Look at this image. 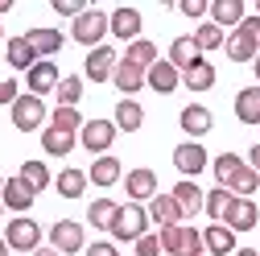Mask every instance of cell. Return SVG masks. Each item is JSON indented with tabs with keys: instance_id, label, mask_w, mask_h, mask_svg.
Wrapping results in <instances>:
<instances>
[{
	"instance_id": "obj_54",
	"label": "cell",
	"mask_w": 260,
	"mask_h": 256,
	"mask_svg": "<svg viewBox=\"0 0 260 256\" xmlns=\"http://www.w3.org/2000/svg\"><path fill=\"white\" fill-rule=\"evenodd\" d=\"M0 219H5V203H0Z\"/></svg>"
},
{
	"instance_id": "obj_20",
	"label": "cell",
	"mask_w": 260,
	"mask_h": 256,
	"mask_svg": "<svg viewBox=\"0 0 260 256\" xmlns=\"http://www.w3.org/2000/svg\"><path fill=\"white\" fill-rule=\"evenodd\" d=\"M5 58H9V67H13V71H25V75H29V71H34L38 62H42V58H38V50L29 46V38H9Z\"/></svg>"
},
{
	"instance_id": "obj_30",
	"label": "cell",
	"mask_w": 260,
	"mask_h": 256,
	"mask_svg": "<svg viewBox=\"0 0 260 256\" xmlns=\"http://www.w3.org/2000/svg\"><path fill=\"white\" fill-rule=\"evenodd\" d=\"M211 21L223 29V25H236L240 29V21H244V0H215L211 5Z\"/></svg>"
},
{
	"instance_id": "obj_51",
	"label": "cell",
	"mask_w": 260,
	"mask_h": 256,
	"mask_svg": "<svg viewBox=\"0 0 260 256\" xmlns=\"http://www.w3.org/2000/svg\"><path fill=\"white\" fill-rule=\"evenodd\" d=\"M13 9V0H0V13H9Z\"/></svg>"
},
{
	"instance_id": "obj_4",
	"label": "cell",
	"mask_w": 260,
	"mask_h": 256,
	"mask_svg": "<svg viewBox=\"0 0 260 256\" xmlns=\"http://www.w3.org/2000/svg\"><path fill=\"white\" fill-rule=\"evenodd\" d=\"M5 240L13 252H38L42 248V223L29 219V215H17L9 228H5Z\"/></svg>"
},
{
	"instance_id": "obj_44",
	"label": "cell",
	"mask_w": 260,
	"mask_h": 256,
	"mask_svg": "<svg viewBox=\"0 0 260 256\" xmlns=\"http://www.w3.org/2000/svg\"><path fill=\"white\" fill-rule=\"evenodd\" d=\"M54 13H62V17H83L87 9L79 5V0H58V5H54Z\"/></svg>"
},
{
	"instance_id": "obj_7",
	"label": "cell",
	"mask_w": 260,
	"mask_h": 256,
	"mask_svg": "<svg viewBox=\"0 0 260 256\" xmlns=\"http://www.w3.org/2000/svg\"><path fill=\"white\" fill-rule=\"evenodd\" d=\"M13 124H17V133H38V128L46 124V100L21 95V100L13 104Z\"/></svg>"
},
{
	"instance_id": "obj_45",
	"label": "cell",
	"mask_w": 260,
	"mask_h": 256,
	"mask_svg": "<svg viewBox=\"0 0 260 256\" xmlns=\"http://www.w3.org/2000/svg\"><path fill=\"white\" fill-rule=\"evenodd\" d=\"M240 29H244V34L256 42V50H260V17H244V21H240Z\"/></svg>"
},
{
	"instance_id": "obj_49",
	"label": "cell",
	"mask_w": 260,
	"mask_h": 256,
	"mask_svg": "<svg viewBox=\"0 0 260 256\" xmlns=\"http://www.w3.org/2000/svg\"><path fill=\"white\" fill-rule=\"evenodd\" d=\"M9 252H13V248H9V240H5V236H0V256H9Z\"/></svg>"
},
{
	"instance_id": "obj_15",
	"label": "cell",
	"mask_w": 260,
	"mask_h": 256,
	"mask_svg": "<svg viewBox=\"0 0 260 256\" xmlns=\"http://www.w3.org/2000/svg\"><path fill=\"white\" fill-rule=\"evenodd\" d=\"M141 13L133 9V5H124V9H116L112 13V38H120V42H128V46H133V42H141Z\"/></svg>"
},
{
	"instance_id": "obj_12",
	"label": "cell",
	"mask_w": 260,
	"mask_h": 256,
	"mask_svg": "<svg viewBox=\"0 0 260 256\" xmlns=\"http://www.w3.org/2000/svg\"><path fill=\"white\" fill-rule=\"evenodd\" d=\"M174 166H178V174H186V178L203 174V170H207V149H203L199 141H182V145L174 149Z\"/></svg>"
},
{
	"instance_id": "obj_28",
	"label": "cell",
	"mask_w": 260,
	"mask_h": 256,
	"mask_svg": "<svg viewBox=\"0 0 260 256\" xmlns=\"http://www.w3.org/2000/svg\"><path fill=\"white\" fill-rule=\"evenodd\" d=\"M141 124H145V108L137 100H120L116 104V128L120 133H141Z\"/></svg>"
},
{
	"instance_id": "obj_5",
	"label": "cell",
	"mask_w": 260,
	"mask_h": 256,
	"mask_svg": "<svg viewBox=\"0 0 260 256\" xmlns=\"http://www.w3.org/2000/svg\"><path fill=\"white\" fill-rule=\"evenodd\" d=\"M116 133H120L116 120H87L83 133H79V141H83L87 153H100V157H104V153L116 145Z\"/></svg>"
},
{
	"instance_id": "obj_33",
	"label": "cell",
	"mask_w": 260,
	"mask_h": 256,
	"mask_svg": "<svg viewBox=\"0 0 260 256\" xmlns=\"http://www.w3.org/2000/svg\"><path fill=\"white\" fill-rule=\"evenodd\" d=\"M182 83H186L190 91H211V87H215V67H211V62L203 58L199 67H190V71L182 75Z\"/></svg>"
},
{
	"instance_id": "obj_50",
	"label": "cell",
	"mask_w": 260,
	"mask_h": 256,
	"mask_svg": "<svg viewBox=\"0 0 260 256\" xmlns=\"http://www.w3.org/2000/svg\"><path fill=\"white\" fill-rule=\"evenodd\" d=\"M34 256H58V252H54V248H38Z\"/></svg>"
},
{
	"instance_id": "obj_3",
	"label": "cell",
	"mask_w": 260,
	"mask_h": 256,
	"mask_svg": "<svg viewBox=\"0 0 260 256\" xmlns=\"http://www.w3.org/2000/svg\"><path fill=\"white\" fill-rule=\"evenodd\" d=\"M112 34V17L108 13H100V9H87L83 17H75V25H71V38L79 42V46H87V50H95V46H104V38Z\"/></svg>"
},
{
	"instance_id": "obj_14",
	"label": "cell",
	"mask_w": 260,
	"mask_h": 256,
	"mask_svg": "<svg viewBox=\"0 0 260 256\" xmlns=\"http://www.w3.org/2000/svg\"><path fill=\"white\" fill-rule=\"evenodd\" d=\"M223 223H227L232 232H252L256 223H260V207H256L252 199H232V207H227Z\"/></svg>"
},
{
	"instance_id": "obj_26",
	"label": "cell",
	"mask_w": 260,
	"mask_h": 256,
	"mask_svg": "<svg viewBox=\"0 0 260 256\" xmlns=\"http://www.w3.org/2000/svg\"><path fill=\"white\" fill-rule=\"evenodd\" d=\"M42 149H46L50 157H67V153L75 149V133H67V128H54V124H46V128H42Z\"/></svg>"
},
{
	"instance_id": "obj_41",
	"label": "cell",
	"mask_w": 260,
	"mask_h": 256,
	"mask_svg": "<svg viewBox=\"0 0 260 256\" xmlns=\"http://www.w3.org/2000/svg\"><path fill=\"white\" fill-rule=\"evenodd\" d=\"M137 256H161V236H149V232H145V236L137 240Z\"/></svg>"
},
{
	"instance_id": "obj_1",
	"label": "cell",
	"mask_w": 260,
	"mask_h": 256,
	"mask_svg": "<svg viewBox=\"0 0 260 256\" xmlns=\"http://www.w3.org/2000/svg\"><path fill=\"white\" fill-rule=\"evenodd\" d=\"M161 252L170 256H207L203 248V232H194L190 223H174V228H161Z\"/></svg>"
},
{
	"instance_id": "obj_43",
	"label": "cell",
	"mask_w": 260,
	"mask_h": 256,
	"mask_svg": "<svg viewBox=\"0 0 260 256\" xmlns=\"http://www.w3.org/2000/svg\"><path fill=\"white\" fill-rule=\"evenodd\" d=\"M83 256H120V252H116V240H95V244H87Z\"/></svg>"
},
{
	"instance_id": "obj_39",
	"label": "cell",
	"mask_w": 260,
	"mask_h": 256,
	"mask_svg": "<svg viewBox=\"0 0 260 256\" xmlns=\"http://www.w3.org/2000/svg\"><path fill=\"white\" fill-rule=\"evenodd\" d=\"M194 42H199V50L207 54V50H219V46H227V34L215 25V21H207V25H199L194 29Z\"/></svg>"
},
{
	"instance_id": "obj_38",
	"label": "cell",
	"mask_w": 260,
	"mask_h": 256,
	"mask_svg": "<svg viewBox=\"0 0 260 256\" xmlns=\"http://www.w3.org/2000/svg\"><path fill=\"white\" fill-rule=\"evenodd\" d=\"M244 166H248V162H244L240 153H219V157H215V178H219V186H227Z\"/></svg>"
},
{
	"instance_id": "obj_37",
	"label": "cell",
	"mask_w": 260,
	"mask_h": 256,
	"mask_svg": "<svg viewBox=\"0 0 260 256\" xmlns=\"http://www.w3.org/2000/svg\"><path fill=\"white\" fill-rule=\"evenodd\" d=\"M227 190H232L236 199H252V190H260V174H256L252 166H244L232 182H227Z\"/></svg>"
},
{
	"instance_id": "obj_11",
	"label": "cell",
	"mask_w": 260,
	"mask_h": 256,
	"mask_svg": "<svg viewBox=\"0 0 260 256\" xmlns=\"http://www.w3.org/2000/svg\"><path fill=\"white\" fill-rule=\"evenodd\" d=\"M58 83H62V75H58V67H54V58H42L38 67L25 75V87H29V95H38V100H42L46 91H58Z\"/></svg>"
},
{
	"instance_id": "obj_2",
	"label": "cell",
	"mask_w": 260,
	"mask_h": 256,
	"mask_svg": "<svg viewBox=\"0 0 260 256\" xmlns=\"http://www.w3.org/2000/svg\"><path fill=\"white\" fill-rule=\"evenodd\" d=\"M149 223H153V219H149V211H145L141 203H124V207L116 211V219H112V228H108V232L116 236V244H120V240L137 244V240L149 232Z\"/></svg>"
},
{
	"instance_id": "obj_29",
	"label": "cell",
	"mask_w": 260,
	"mask_h": 256,
	"mask_svg": "<svg viewBox=\"0 0 260 256\" xmlns=\"http://www.w3.org/2000/svg\"><path fill=\"white\" fill-rule=\"evenodd\" d=\"M91 186V178L83 174V170H62L58 178H54V190L62 199H83V190Z\"/></svg>"
},
{
	"instance_id": "obj_23",
	"label": "cell",
	"mask_w": 260,
	"mask_h": 256,
	"mask_svg": "<svg viewBox=\"0 0 260 256\" xmlns=\"http://www.w3.org/2000/svg\"><path fill=\"white\" fill-rule=\"evenodd\" d=\"M112 83H116V91H124V100H133V91H141V87H145V71L120 58V67H116Z\"/></svg>"
},
{
	"instance_id": "obj_19",
	"label": "cell",
	"mask_w": 260,
	"mask_h": 256,
	"mask_svg": "<svg viewBox=\"0 0 260 256\" xmlns=\"http://www.w3.org/2000/svg\"><path fill=\"white\" fill-rule=\"evenodd\" d=\"M25 38H29V46L38 50V58H54L62 46H67V38H62L58 29H50V25H38V29H29Z\"/></svg>"
},
{
	"instance_id": "obj_31",
	"label": "cell",
	"mask_w": 260,
	"mask_h": 256,
	"mask_svg": "<svg viewBox=\"0 0 260 256\" xmlns=\"http://www.w3.org/2000/svg\"><path fill=\"white\" fill-rule=\"evenodd\" d=\"M232 190H227V186H219V190H207V199H203V211L215 219V223H223V215H227V207H232Z\"/></svg>"
},
{
	"instance_id": "obj_24",
	"label": "cell",
	"mask_w": 260,
	"mask_h": 256,
	"mask_svg": "<svg viewBox=\"0 0 260 256\" xmlns=\"http://www.w3.org/2000/svg\"><path fill=\"white\" fill-rule=\"evenodd\" d=\"M174 199H178L182 215L190 219V215H199V211H203V199H207V195H203L199 186H194V178H182V182L174 186Z\"/></svg>"
},
{
	"instance_id": "obj_56",
	"label": "cell",
	"mask_w": 260,
	"mask_h": 256,
	"mask_svg": "<svg viewBox=\"0 0 260 256\" xmlns=\"http://www.w3.org/2000/svg\"><path fill=\"white\" fill-rule=\"evenodd\" d=\"M0 38H5V29H0Z\"/></svg>"
},
{
	"instance_id": "obj_22",
	"label": "cell",
	"mask_w": 260,
	"mask_h": 256,
	"mask_svg": "<svg viewBox=\"0 0 260 256\" xmlns=\"http://www.w3.org/2000/svg\"><path fill=\"white\" fill-rule=\"evenodd\" d=\"M170 62H174L182 75H186L190 67H199V62H203L199 42H194V38H174V46H170Z\"/></svg>"
},
{
	"instance_id": "obj_52",
	"label": "cell",
	"mask_w": 260,
	"mask_h": 256,
	"mask_svg": "<svg viewBox=\"0 0 260 256\" xmlns=\"http://www.w3.org/2000/svg\"><path fill=\"white\" fill-rule=\"evenodd\" d=\"M256 83H260V54H256Z\"/></svg>"
},
{
	"instance_id": "obj_6",
	"label": "cell",
	"mask_w": 260,
	"mask_h": 256,
	"mask_svg": "<svg viewBox=\"0 0 260 256\" xmlns=\"http://www.w3.org/2000/svg\"><path fill=\"white\" fill-rule=\"evenodd\" d=\"M50 248H54V252H67V256L87 252V244H83V223H75V219L50 223Z\"/></svg>"
},
{
	"instance_id": "obj_8",
	"label": "cell",
	"mask_w": 260,
	"mask_h": 256,
	"mask_svg": "<svg viewBox=\"0 0 260 256\" xmlns=\"http://www.w3.org/2000/svg\"><path fill=\"white\" fill-rule=\"evenodd\" d=\"M116 67H120L116 50H112V46H95V50L87 54V62H83V75H87V83H108V79L116 75Z\"/></svg>"
},
{
	"instance_id": "obj_40",
	"label": "cell",
	"mask_w": 260,
	"mask_h": 256,
	"mask_svg": "<svg viewBox=\"0 0 260 256\" xmlns=\"http://www.w3.org/2000/svg\"><path fill=\"white\" fill-rule=\"evenodd\" d=\"M50 124L54 128H67V133H83V116H79V108H54L50 112Z\"/></svg>"
},
{
	"instance_id": "obj_32",
	"label": "cell",
	"mask_w": 260,
	"mask_h": 256,
	"mask_svg": "<svg viewBox=\"0 0 260 256\" xmlns=\"http://www.w3.org/2000/svg\"><path fill=\"white\" fill-rule=\"evenodd\" d=\"M124 62H133V67H141L145 75H149V67L157 62V46L149 42V38H141V42H133L128 46V54H124Z\"/></svg>"
},
{
	"instance_id": "obj_55",
	"label": "cell",
	"mask_w": 260,
	"mask_h": 256,
	"mask_svg": "<svg viewBox=\"0 0 260 256\" xmlns=\"http://www.w3.org/2000/svg\"><path fill=\"white\" fill-rule=\"evenodd\" d=\"M256 17H260V5H256Z\"/></svg>"
},
{
	"instance_id": "obj_9",
	"label": "cell",
	"mask_w": 260,
	"mask_h": 256,
	"mask_svg": "<svg viewBox=\"0 0 260 256\" xmlns=\"http://www.w3.org/2000/svg\"><path fill=\"white\" fill-rule=\"evenodd\" d=\"M145 83H149V91H157V95H174L178 83H182V71L174 67L170 58H157L153 67H149V75H145Z\"/></svg>"
},
{
	"instance_id": "obj_53",
	"label": "cell",
	"mask_w": 260,
	"mask_h": 256,
	"mask_svg": "<svg viewBox=\"0 0 260 256\" xmlns=\"http://www.w3.org/2000/svg\"><path fill=\"white\" fill-rule=\"evenodd\" d=\"M5 182H9V178H5V174H0V190H5Z\"/></svg>"
},
{
	"instance_id": "obj_42",
	"label": "cell",
	"mask_w": 260,
	"mask_h": 256,
	"mask_svg": "<svg viewBox=\"0 0 260 256\" xmlns=\"http://www.w3.org/2000/svg\"><path fill=\"white\" fill-rule=\"evenodd\" d=\"M21 100V87H17V79H0V104H17Z\"/></svg>"
},
{
	"instance_id": "obj_13",
	"label": "cell",
	"mask_w": 260,
	"mask_h": 256,
	"mask_svg": "<svg viewBox=\"0 0 260 256\" xmlns=\"http://www.w3.org/2000/svg\"><path fill=\"white\" fill-rule=\"evenodd\" d=\"M124 190H128V199H133V203H145V199L153 203V199L161 195L153 170H128V174H124Z\"/></svg>"
},
{
	"instance_id": "obj_36",
	"label": "cell",
	"mask_w": 260,
	"mask_h": 256,
	"mask_svg": "<svg viewBox=\"0 0 260 256\" xmlns=\"http://www.w3.org/2000/svg\"><path fill=\"white\" fill-rule=\"evenodd\" d=\"M29 190H34V195H38V190H46L50 186V170H46V162H25L21 166V174H17Z\"/></svg>"
},
{
	"instance_id": "obj_48",
	"label": "cell",
	"mask_w": 260,
	"mask_h": 256,
	"mask_svg": "<svg viewBox=\"0 0 260 256\" xmlns=\"http://www.w3.org/2000/svg\"><path fill=\"white\" fill-rule=\"evenodd\" d=\"M232 256H260V252H256V248H236Z\"/></svg>"
},
{
	"instance_id": "obj_21",
	"label": "cell",
	"mask_w": 260,
	"mask_h": 256,
	"mask_svg": "<svg viewBox=\"0 0 260 256\" xmlns=\"http://www.w3.org/2000/svg\"><path fill=\"white\" fill-rule=\"evenodd\" d=\"M149 219H153V223H161V228L186 223V215H182V207H178V199H174V195H157V199L149 203Z\"/></svg>"
},
{
	"instance_id": "obj_17",
	"label": "cell",
	"mask_w": 260,
	"mask_h": 256,
	"mask_svg": "<svg viewBox=\"0 0 260 256\" xmlns=\"http://www.w3.org/2000/svg\"><path fill=\"white\" fill-rule=\"evenodd\" d=\"M203 248H207V256H232L236 252V232L227 223H211L203 232Z\"/></svg>"
},
{
	"instance_id": "obj_34",
	"label": "cell",
	"mask_w": 260,
	"mask_h": 256,
	"mask_svg": "<svg viewBox=\"0 0 260 256\" xmlns=\"http://www.w3.org/2000/svg\"><path fill=\"white\" fill-rule=\"evenodd\" d=\"M58 108H79V100H83V75H67L58 83Z\"/></svg>"
},
{
	"instance_id": "obj_35",
	"label": "cell",
	"mask_w": 260,
	"mask_h": 256,
	"mask_svg": "<svg viewBox=\"0 0 260 256\" xmlns=\"http://www.w3.org/2000/svg\"><path fill=\"white\" fill-rule=\"evenodd\" d=\"M116 211H120V207H116L112 199H95V203L87 207V223H91V228H104V232H108V228H112V219H116Z\"/></svg>"
},
{
	"instance_id": "obj_18",
	"label": "cell",
	"mask_w": 260,
	"mask_h": 256,
	"mask_svg": "<svg viewBox=\"0 0 260 256\" xmlns=\"http://www.w3.org/2000/svg\"><path fill=\"white\" fill-rule=\"evenodd\" d=\"M87 178H91V186H100V190H108V186H116L120 178H124V170H120V157H95L91 162V170H87Z\"/></svg>"
},
{
	"instance_id": "obj_47",
	"label": "cell",
	"mask_w": 260,
	"mask_h": 256,
	"mask_svg": "<svg viewBox=\"0 0 260 256\" xmlns=\"http://www.w3.org/2000/svg\"><path fill=\"white\" fill-rule=\"evenodd\" d=\"M248 166L260 174V145H256V149H248Z\"/></svg>"
},
{
	"instance_id": "obj_16",
	"label": "cell",
	"mask_w": 260,
	"mask_h": 256,
	"mask_svg": "<svg viewBox=\"0 0 260 256\" xmlns=\"http://www.w3.org/2000/svg\"><path fill=\"white\" fill-rule=\"evenodd\" d=\"M34 199H38V195H34V190H29L21 178H9V182H5V190H0V203H5L13 215H29Z\"/></svg>"
},
{
	"instance_id": "obj_25",
	"label": "cell",
	"mask_w": 260,
	"mask_h": 256,
	"mask_svg": "<svg viewBox=\"0 0 260 256\" xmlns=\"http://www.w3.org/2000/svg\"><path fill=\"white\" fill-rule=\"evenodd\" d=\"M236 120L240 124H260V87H240V95H236Z\"/></svg>"
},
{
	"instance_id": "obj_27",
	"label": "cell",
	"mask_w": 260,
	"mask_h": 256,
	"mask_svg": "<svg viewBox=\"0 0 260 256\" xmlns=\"http://www.w3.org/2000/svg\"><path fill=\"white\" fill-rule=\"evenodd\" d=\"M223 50H227V58H232V62H256V54H260V50H256V42L244 34V29H232Z\"/></svg>"
},
{
	"instance_id": "obj_10",
	"label": "cell",
	"mask_w": 260,
	"mask_h": 256,
	"mask_svg": "<svg viewBox=\"0 0 260 256\" xmlns=\"http://www.w3.org/2000/svg\"><path fill=\"white\" fill-rule=\"evenodd\" d=\"M178 124H182V133H186L190 141H199V137H207L211 128H215V116H211V108H203V104H186L182 116H178Z\"/></svg>"
},
{
	"instance_id": "obj_46",
	"label": "cell",
	"mask_w": 260,
	"mask_h": 256,
	"mask_svg": "<svg viewBox=\"0 0 260 256\" xmlns=\"http://www.w3.org/2000/svg\"><path fill=\"white\" fill-rule=\"evenodd\" d=\"M182 13H186V17H203L207 5H203V0H182Z\"/></svg>"
}]
</instances>
